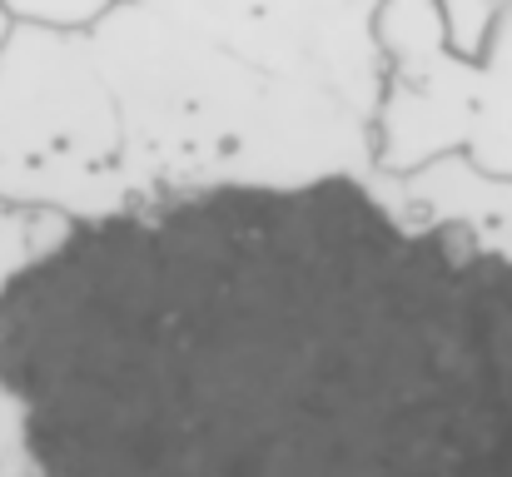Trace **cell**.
Returning a JSON list of instances; mask_svg holds the SVG:
<instances>
[{
  "instance_id": "10",
  "label": "cell",
  "mask_w": 512,
  "mask_h": 477,
  "mask_svg": "<svg viewBox=\"0 0 512 477\" xmlns=\"http://www.w3.org/2000/svg\"><path fill=\"white\" fill-rule=\"evenodd\" d=\"M15 25H20V20H15V15H10V5L0 0V50H5V40L15 35Z\"/></svg>"
},
{
  "instance_id": "1",
  "label": "cell",
  "mask_w": 512,
  "mask_h": 477,
  "mask_svg": "<svg viewBox=\"0 0 512 477\" xmlns=\"http://www.w3.org/2000/svg\"><path fill=\"white\" fill-rule=\"evenodd\" d=\"M35 477H512V264L453 229L145 234L0 299Z\"/></svg>"
},
{
  "instance_id": "4",
  "label": "cell",
  "mask_w": 512,
  "mask_h": 477,
  "mask_svg": "<svg viewBox=\"0 0 512 477\" xmlns=\"http://www.w3.org/2000/svg\"><path fill=\"white\" fill-rule=\"evenodd\" d=\"M363 189L403 229H453L473 249L512 264V174H493L453 150L408 174H368Z\"/></svg>"
},
{
  "instance_id": "2",
  "label": "cell",
  "mask_w": 512,
  "mask_h": 477,
  "mask_svg": "<svg viewBox=\"0 0 512 477\" xmlns=\"http://www.w3.org/2000/svg\"><path fill=\"white\" fill-rule=\"evenodd\" d=\"M383 0H120L90 50L140 204L373 174Z\"/></svg>"
},
{
  "instance_id": "7",
  "label": "cell",
  "mask_w": 512,
  "mask_h": 477,
  "mask_svg": "<svg viewBox=\"0 0 512 477\" xmlns=\"http://www.w3.org/2000/svg\"><path fill=\"white\" fill-rule=\"evenodd\" d=\"M508 0H438V20H443V35H448V50L473 60L488 50V35L498 25Z\"/></svg>"
},
{
  "instance_id": "9",
  "label": "cell",
  "mask_w": 512,
  "mask_h": 477,
  "mask_svg": "<svg viewBox=\"0 0 512 477\" xmlns=\"http://www.w3.org/2000/svg\"><path fill=\"white\" fill-rule=\"evenodd\" d=\"M20 25H45V30H80L90 35L120 0H5Z\"/></svg>"
},
{
  "instance_id": "8",
  "label": "cell",
  "mask_w": 512,
  "mask_h": 477,
  "mask_svg": "<svg viewBox=\"0 0 512 477\" xmlns=\"http://www.w3.org/2000/svg\"><path fill=\"white\" fill-rule=\"evenodd\" d=\"M0 477H35L30 408H25V393L5 373H0Z\"/></svg>"
},
{
  "instance_id": "3",
  "label": "cell",
  "mask_w": 512,
  "mask_h": 477,
  "mask_svg": "<svg viewBox=\"0 0 512 477\" xmlns=\"http://www.w3.org/2000/svg\"><path fill=\"white\" fill-rule=\"evenodd\" d=\"M383 95L373 115V174H408L468 145L478 65L448 50L438 0H383Z\"/></svg>"
},
{
  "instance_id": "6",
  "label": "cell",
  "mask_w": 512,
  "mask_h": 477,
  "mask_svg": "<svg viewBox=\"0 0 512 477\" xmlns=\"http://www.w3.org/2000/svg\"><path fill=\"white\" fill-rule=\"evenodd\" d=\"M75 234H80V224L60 209L0 199V299L20 279H30L40 264H50Z\"/></svg>"
},
{
  "instance_id": "5",
  "label": "cell",
  "mask_w": 512,
  "mask_h": 477,
  "mask_svg": "<svg viewBox=\"0 0 512 477\" xmlns=\"http://www.w3.org/2000/svg\"><path fill=\"white\" fill-rule=\"evenodd\" d=\"M463 155L493 174H512V0L488 35V50L478 55V100Z\"/></svg>"
}]
</instances>
